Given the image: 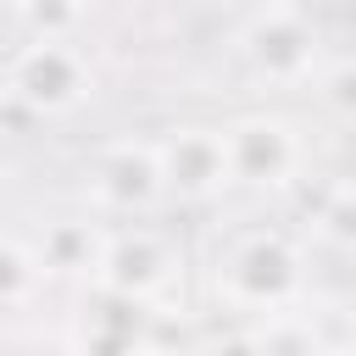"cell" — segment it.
Wrapping results in <instances>:
<instances>
[{
  "mask_svg": "<svg viewBox=\"0 0 356 356\" xmlns=\"http://www.w3.org/2000/svg\"><path fill=\"white\" fill-rule=\"evenodd\" d=\"M222 289L234 306H250V312H278L295 300L300 289V250L284 239V234H250L228 267H222Z\"/></svg>",
  "mask_w": 356,
  "mask_h": 356,
  "instance_id": "cell-2",
  "label": "cell"
},
{
  "mask_svg": "<svg viewBox=\"0 0 356 356\" xmlns=\"http://www.w3.org/2000/svg\"><path fill=\"white\" fill-rule=\"evenodd\" d=\"M95 256H100V239L89 234V222H61V228H50V239H44V250H39V261L56 267V273L95 267Z\"/></svg>",
  "mask_w": 356,
  "mask_h": 356,
  "instance_id": "cell-9",
  "label": "cell"
},
{
  "mask_svg": "<svg viewBox=\"0 0 356 356\" xmlns=\"http://www.w3.org/2000/svg\"><path fill=\"white\" fill-rule=\"evenodd\" d=\"M328 356H356V350H328Z\"/></svg>",
  "mask_w": 356,
  "mask_h": 356,
  "instance_id": "cell-14",
  "label": "cell"
},
{
  "mask_svg": "<svg viewBox=\"0 0 356 356\" xmlns=\"http://www.w3.org/2000/svg\"><path fill=\"white\" fill-rule=\"evenodd\" d=\"M95 200L106 211H145L167 195L161 184V167H156V145H111L100 161H95V178H89Z\"/></svg>",
  "mask_w": 356,
  "mask_h": 356,
  "instance_id": "cell-7",
  "label": "cell"
},
{
  "mask_svg": "<svg viewBox=\"0 0 356 356\" xmlns=\"http://www.w3.org/2000/svg\"><path fill=\"white\" fill-rule=\"evenodd\" d=\"M256 356H328V350L312 323H300V317H289V306H278L256 328Z\"/></svg>",
  "mask_w": 356,
  "mask_h": 356,
  "instance_id": "cell-8",
  "label": "cell"
},
{
  "mask_svg": "<svg viewBox=\"0 0 356 356\" xmlns=\"http://www.w3.org/2000/svg\"><path fill=\"white\" fill-rule=\"evenodd\" d=\"M317 100H323L334 117L356 122V56H339V61H328V67L317 72Z\"/></svg>",
  "mask_w": 356,
  "mask_h": 356,
  "instance_id": "cell-11",
  "label": "cell"
},
{
  "mask_svg": "<svg viewBox=\"0 0 356 356\" xmlns=\"http://www.w3.org/2000/svg\"><path fill=\"white\" fill-rule=\"evenodd\" d=\"M145 356H206V350H145Z\"/></svg>",
  "mask_w": 356,
  "mask_h": 356,
  "instance_id": "cell-13",
  "label": "cell"
},
{
  "mask_svg": "<svg viewBox=\"0 0 356 356\" xmlns=\"http://www.w3.org/2000/svg\"><path fill=\"white\" fill-rule=\"evenodd\" d=\"M28 6H50V0H28Z\"/></svg>",
  "mask_w": 356,
  "mask_h": 356,
  "instance_id": "cell-15",
  "label": "cell"
},
{
  "mask_svg": "<svg viewBox=\"0 0 356 356\" xmlns=\"http://www.w3.org/2000/svg\"><path fill=\"white\" fill-rule=\"evenodd\" d=\"M222 150H228V178L250 184V189H273L289 184L300 172V134L284 117H239L222 128Z\"/></svg>",
  "mask_w": 356,
  "mask_h": 356,
  "instance_id": "cell-3",
  "label": "cell"
},
{
  "mask_svg": "<svg viewBox=\"0 0 356 356\" xmlns=\"http://www.w3.org/2000/svg\"><path fill=\"white\" fill-rule=\"evenodd\" d=\"M39 284V256H28L17 239H0V306L28 300Z\"/></svg>",
  "mask_w": 356,
  "mask_h": 356,
  "instance_id": "cell-10",
  "label": "cell"
},
{
  "mask_svg": "<svg viewBox=\"0 0 356 356\" xmlns=\"http://www.w3.org/2000/svg\"><path fill=\"white\" fill-rule=\"evenodd\" d=\"M6 89L28 111H72L89 95V61L61 33H39L28 50H17L11 72H6Z\"/></svg>",
  "mask_w": 356,
  "mask_h": 356,
  "instance_id": "cell-1",
  "label": "cell"
},
{
  "mask_svg": "<svg viewBox=\"0 0 356 356\" xmlns=\"http://www.w3.org/2000/svg\"><path fill=\"white\" fill-rule=\"evenodd\" d=\"M172 273V256L167 245L150 234V228H134V234H111L100 239V256H95V278L106 284V295H128V300H150Z\"/></svg>",
  "mask_w": 356,
  "mask_h": 356,
  "instance_id": "cell-6",
  "label": "cell"
},
{
  "mask_svg": "<svg viewBox=\"0 0 356 356\" xmlns=\"http://www.w3.org/2000/svg\"><path fill=\"white\" fill-rule=\"evenodd\" d=\"M323 228H328L339 245H350V250H356V189H339V195L328 200V211H323Z\"/></svg>",
  "mask_w": 356,
  "mask_h": 356,
  "instance_id": "cell-12",
  "label": "cell"
},
{
  "mask_svg": "<svg viewBox=\"0 0 356 356\" xmlns=\"http://www.w3.org/2000/svg\"><path fill=\"white\" fill-rule=\"evenodd\" d=\"M156 167H161V184L184 200H211L234 184L222 128H172L167 139H156Z\"/></svg>",
  "mask_w": 356,
  "mask_h": 356,
  "instance_id": "cell-4",
  "label": "cell"
},
{
  "mask_svg": "<svg viewBox=\"0 0 356 356\" xmlns=\"http://www.w3.org/2000/svg\"><path fill=\"white\" fill-rule=\"evenodd\" d=\"M245 61L267 78V83H306L312 72H317V33L295 17V11H284V6H273V11H261L250 28H245Z\"/></svg>",
  "mask_w": 356,
  "mask_h": 356,
  "instance_id": "cell-5",
  "label": "cell"
}]
</instances>
